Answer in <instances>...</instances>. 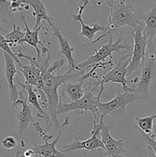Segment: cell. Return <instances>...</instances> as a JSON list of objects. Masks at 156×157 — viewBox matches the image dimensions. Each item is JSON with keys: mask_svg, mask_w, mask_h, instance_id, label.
Listing matches in <instances>:
<instances>
[{"mask_svg": "<svg viewBox=\"0 0 156 157\" xmlns=\"http://www.w3.org/2000/svg\"><path fill=\"white\" fill-rule=\"evenodd\" d=\"M14 13L9 0H0V23L10 24L14 19Z\"/></svg>", "mask_w": 156, "mask_h": 157, "instance_id": "cb8c5ba5", "label": "cell"}, {"mask_svg": "<svg viewBox=\"0 0 156 157\" xmlns=\"http://www.w3.org/2000/svg\"><path fill=\"white\" fill-rule=\"evenodd\" d=\"M104 90V86H99V91L96 96L94 95V90L90 87H87L88 92L85 93L82 98L74 102H70L68 104L63 103L60 101L59 104L57 108V116L63 113L75 111L76 113H82L83 112L90 111L93 115V121L99 119V111H98V104L100 101L101 95Z\"/></svg>", "mask_w": 156, "mask_h": 157, "instance_id": "277c9868", "label": "cell"}, {"mask_svg": "<svg viewBox=\"0 0 156 157\" xmlns=\"http://www.w3.org/2000/svg\"><path fill=\"white\" fill-rule=\"evenodd\" d=\"M22 2L24 4L31 6L34 10V12H32V15L35 17L36 21H35L33 30H35L39 27L40 25L42 23L41 21H46L50 26L53 25V24H52L53 18L48 16L45 6L41 0H22Z\"/></svg>", "mask_w": 156, "mask_h": 157, "instance_id": "d6986e66", "label": "cell"}, {"mask_svg": "<svg viewBox=\"0 0 156 157\" xmlns=\"http://www.w3.org/2000/svg\"><path fill=\"white\" fill-rule=\"evenodd\" d=\"M155 75V56L149 55L142 65L140 78L137 86L134 89V93L142 101H145L149 98L150 87Z\"/></svg>", "mask_w": 156, "mask_h": 157, "instance_id": "30bf717a", "label": "cell"}, {"mask_svg": "<svg viewBox=\"0 0 156 157\" xmlns=\"http://www.w3.org/2000/svg\"><path fill=\"white\" fill-rule=\"evenodd\" d=\"M18 145L16 139L12 136H9L4 138L1 142V146L6 150H13Z\"/></svg>", "mask_w": 156, "mask_h": 157, "instance_id": "4316f807", "label": "cell"}, {"mask_svg": "<svg viewBox=\"0 0 156 157\" xmlns=\"http://www.w3.org/2000/svg\"><path fill=\"white\" fill-rule=\"evenodd\" d=\"M110 10L109 16V29L106 33L101 35L92 41L94 44L99 42L102 38L106 37H112L113 34L119 28L129 26L132 29H136L140 25L139 12L136 10L128 0H116L110 2L109 0H103Z\"/></svg>", "mask_w": 156, "mask_h": 157, "instance_id": "7a4b0ae2", "label": "cell"}, {"mask_svg": "<svg viewBox=\"0 0 156 157\" xmlns=\"http://www.w3.org/2000/svg\"><path fill=\"white\" fill-rule=\"evenodd\" d=\"M109 1H110V2H113L116 1V0H109Z\"/></svg>", "mask_w": 156, "mask_h": 157, "instance_id": "d6a6232c", "label": "cell"}, {"mask_svg": "<svg viewBox=\"0 0 156 157\" xmlns=\"http://www.w3.org/2000/svg\"><path fill=\"white\" fill-rule=\"evenodd\" d=\"M154 3H155V4H156V0H154Z\"/></svg>", "mask_w": 156, "mask_h": 157, "instance_id": "e575fe53", "label": "cell"}, {"mask_svg": "<svg viewBox=\"0 0 156 157\" xmlns=\"http://www.w3.org/2000/svg\"><path fill=\"white\" fill-rule=\"evenodd\" d=\"M50 28L53 31V35L58 40V44L60 47L59 55H63L67 61V71L66 74H71L77 65V63L73 57V48L70 45L68 39L63 37L61 34V29L62 26H56L53 25Z\"/></svg>", "mask_w": 156, "mask_h": 157, "instance_id": "9a60e30c", "label": "cell"}, {"mask_svg": "<svg viewBox=\"0 0 156 157\" xmlns=\"http://www.w3.org/2000/svg\"><path fill=\"white\" fill-rule=\"evenodd\" d=\"M20 18H21V21H22L23 25H24V29H25V31H24V39H23V42L26 43L28 45L32 46V48L36 50L37 52V56H38V60H41V50L38 48V45L39 44H42L43 42H41L39 40V37H38V33H39L40 30L43 28L44 26V22L41 23L39 27L37 29L33 31H31L29 29L27 23V18H26L25 15L24 14H20Z\"/></svg>", "mask_w": 156, "mask_h": 157, "instance_id": "ac0fdd59", "label": "cell"}, {"mask_svg": "<svg viewBox=\"0 0 156 157\" xmlns=\"http://www.w3.org/2000/svg\"><path fill=\"white\" fill-rule=\"evenodd\" d=\"M8 32H8L7 30H6V29L3 28V26L1 24H0V35H4V36H5V35H6V34L8 33Z\"/></svg>", "mask_w": 156, "mask_h": 157, "instance_id": "f546056e", "label": "cell"}, {"mask_svg": "<svg viewBox=\"0 0 156 157\" xmlns=\"http://www.w3.org/2000/svg\"><path fill=\"white\" fill-rule=\"evenodd\" d=\"M33 155H35V154H34V152H33V150H32V149L31 148V149H28V150H25V151L23 153L22 156L23 157H32Z\"/></svg>", "mask_w": 156, "mask_h": 157, "instance_id": "83f0119b", "label": "cell"}, {"mask_svg": "<svg viewBox=\"0 0 156 157\" xmlns=\"http://www.w3.org/2000/svg\"><path fill=\"white\" fill-rule=\"evenodd\" d=\"M102 123H103V119H99V124H96V121H93V128L91 131V136L89 139L80 141V137L73 136L74 140L67 145L59 147L60 151L62 153H66V152L74 151V150H85L94 152L99 149L105 150L103 144L99 138Z\"/></svg>", "mask_w": 156, "mask_h": 157, "instance_id": "9c48e42d", "label": "cell"}, {"mask_svg": "<svg viewBox=\"0 0 156 157\" xmlns=\"http://www.w3.org/2000/svg\"><path fill=\"white\" fill-rule=\"evenodd\" d=\"M83 84L84 82L80 81L77 84H70V83H65L61 86L62 87V92L67 94L68 100L70 102H74L78 101L84 97L85 94L86 89H83Z\"/></svg>", "mask_w": 156, "mask_h": 157, "instance_id": "44dd1931", "label": "cell"}, {"mask_svg": "<svg viewBox=\"0 0 156 157\" xmlns=\"http://www.w3.org/2000/svg\"><path fill=\"white\" fill-rule=\"evenodd\" d=\"M106 157H125L123 154H111L106 155Z\"/></svg>", "mask_w": 156, "mask_h": 157, "instance_id": "4dcf8cb0", "label": "cell"}, {"mask_svg": "<svg viewBox=\"0 0 156 157\" xmlns=\"http://www.w3.org/2000/svg\"><path fill=\"white\" fill-rule=\"evenodd\" d=\"M100 135L101 141L105 147V156L111 154H123L125 153L122 140H115L110 134V127L104 123L102 124Z\"/></svg>", "mask_w": 156, "mask_h": 157, "instance_id": "2e32d148", "label": "cell"}, {"mask_svg": "<svg viewBox=\"0 0 156 157\" xmlns=\"http://www.w3.org/2000/svg\"><path fill=\"white\" fill-rule=\"evenodd\" d=\"M15 157H21V153H20L19 150H17Z\"/></svg>", "mask_w": 156, "mask_h": 157, "instance_id": "1f68e13d", "label": "cell"}, {"mask_svg": "<svg viewBox=\"0 0 156 157\" xmlns=\"http://www.w3.org/2000/svg\"><path fill=\"white\" fill-rule=\"evenodd\" d=\"M135 130H137L138 133L141 135L142 136V139L143 140V142L145 143L147 145V147H151V150L154 152V155L156 156V127H154V130H153V134L151 136L148 134H145V133H143L142 131H141L139 129L134 128Z\"/></svg>", "mask_w": 156, "mask_h": 157, "instance_id": "d4e9b609", "label": "cell"}, {"mask_svg": "<svg viewBox=\"0 0 156 157\" xmlns=\"http://www.w3.org/2000/svg\"><path fill=\"white\" fill-rule=\"evenodd\" d=\"M139 20L143 25V32L148 39V54L154 55V41H156V4L147 12H139Z\"/></svg>", "mask_w": 156, "mask_h": 157, "instance_id": "8fae6325", "label": "cell"}, {"mask_svg": "<svg viewBox=\"0 0 156 157\" xmlns=\"http://www.w3.org/2000/svg\"><path fill=\"white\" fill-rule=\"evenodd\" d=\"M0 48L2 49V52H5L7 54H9V55L15 60L16 64H19L20 63H21L19 60H18V57L15 55V53H14V52L11 50V47L9 46V42H8V41L6 40V38H5L4 35H0Z\"/></svg>", "mask_w": 156, "mask_h": 157, "instance_id": "484cf974", "label": "cell"}, {"mask_svg": "<svg viewBox=\"0 0 156 157\" xmlns=\"http://www.w3.org/2000/svg\"><path fill=\"white\" fill-rule=\"evenodd\" d=\"M89 3H90L89 2V0H86V2L83 5L78 4V7H79L78 14H76H76H70V16L73 18V20L75 21H79L80 23L81 31L80 32V35L86 37L89 41H91L92 42V41L95 40V35L98 32H103L104 33H106L108 31L109 25L102 26L97 24V23H94V24L91 25L84 24L82 18L83 12H84V10L85 9V8L87 7V6Z\"/></svg>", "mask_w": 156, "mask_h": 157, "instance_id": "5bb4252c", "label": "cell"}, {"mask_svg": "<svg viewBox=\"0 0 156 157\" xmlns=\"http://www.w3.org/2000/svg\"><path fill=\"white\" fill-rule=\"evenodd\" d=\"M147 150H148V157H156L151 147H147Z\"/></svg>", "mask_w": 156, "mask_h": 157, "instance_id": "f1b7e54d", "label": "cell"}, {"mask_svg": "<svg viewBox=\"0 0 156 157\" xmlns=\"http://www.w3.org/2000/svg\"><path fill=\"white\" fill-rule=\"evenodd\" d=\"M17 68L19 69L21 75L24 78V84L32 85L36 88L38 83L41 77V71L39 67H36L34 64L31 63L30 65H24L21 63L17 64Z\"/></svg>", "mask_w": 156, "mask_h": 157, "instance_id": "ffe728a7", "label": "cell"}, {"mask_svg": "<svg viewBox=\"0 0 156 157\" xmlns=\"http://www.w3.org/2000/svg\"><path fill=\"white\" fill-rule=\"evenodd\" d=\"M11 25L12 26V31L11 32H8L5 38L9 42V46L10 47H15L17 45L23 46L24 49L25 47L23 45L24 42H23V39L24 37V32H21V29L15 24V20L12 19V21L10 22Z\"/></svg>", "mask_w": 156, "mask_h": 157, "instance_id": "7402d4cb", "label": "cell"}, {"mask_svg": "<svg viewBox=\"0 0 156 157\" xmlns=\"http://www.w3.org/2000/svg\"><path fill=\"white\" fill-rule=\"evenodd\" d=\"M139 98L135 93L124 92L122 93V89H118L116 95L113 100L108 102L98 104L99 119H103L106 115H110L113 117H122L126 111L127 106L129 104L139 101Z\"/></svg>", "mask_w": 156, "mask_h": 157, "instance_id": "8992f818", "label": "cell"}, {"mask_svg": "<svg viewBox=\"0 0 156 157\" xmlns=\"http://www.w3.org/2000/svg\"><path fill=\"white\" fill-rule=\"evenodd\" d=\"M25 90L24 89L21 90L18 94V99L16 102L12 106L14 110H18V106L21 105V110L18 111L16 114L18 120V130L19 133H22L26 131L28 124L30 123H34V118L32 117V109L30 106L28 104V98L24 97V93Z\"/></svg>", "mask_w": 156, "mask_h": 157, "instance_id": "7c38bea8", "label": "cell"}, {"mask_svg": "<svg viewBox=\"0 0 156 157\" xmlns=\"http://www.w3.org/2000/svg\"><path fill=\"white\" fill-rule=\"evenodd\" d=\"M21 49L19 48L18 53L15 54L18 58H24L28 60L30 63L35 64L36 67H39L41 71V78H42L43 87L41 90L45 94L47 99V113L50 117L51 122H54L57 128L59 130L61 126L57 120V108L61 101V97L58 95V88L65 83H67L70 80L73 79L76 76L79 75L80 74L84 73V71L78 72V73H71L65 74V75H53V72L56 71H59L61 66L64 63V58H61L60 61H56L54 64L49 67V61L50 59V55L49 52L47 53V55L41 60H35L32 57L24 55L21 52Z\"/></svg>", "mask_w": 156, "mask_h": 157, "instance_id": "6da1fadb", "label": "cell"}, {"mask_svg": "<svg viewBox=\"0 0 156 157\" xmlns=\"http://www.w3.org/2000/svg\"><path fill=\"white\" fill-rule=\"evenodd\" d=\"M127 41L128 38H124L122 35L118 37L115 42L113 41V37H110V41L102 44L99 50L96 51L94 55L88 57L83 62L77 64L76 70H78L79 71H84L85 69L93 67L99 63L103 62L107 58H111L113 52L120 54L122 50H129L132 47L125 43Z\"/></svg>", "mask_w": 156, "mask_h": 157, "instance_id": "5b68a950", "label": "cell"}, {"mask_svg": "<svg viewBox=\"0 0 156 157\" xmlns=\"http://www.w3.org/2000/svg\"><path fill=\"white\" fill-rule=\"evenodd\" d=\"M133 37V51L132 52V58L128 67V75L134 72L142 67L146 58L149 55L148 54V39L143 32V25L141 22L136 29H132L131 32Z\"/></svg>", "mask_w": 156, "mask_h": 157, "instance_id": "52a82bcc", "label": "cell"}, {"mask_svg": "<svg viewBox=\"0 0 156 157\" xmlns=\"http://www.w3.org/2000/svg\"><path fill=\"white\" fill-rule=\"evenodd\" d=\"M81 2H86V0H81Z\"/></svg>", "mask_w": 156, "mask_h": 157, "instance_id": "836d02e7", "label": "cell"}, {"mask_svg": "<svg viewBox=\"0 0 156 157\" xmlns=\"http://www.w3.org/2000/svg\"><path fill=\"white\" fill-rule=\"evenodd\" d=\"M3 57L5 61V77L7 81L8 86H9V100L12 106L15 104L18 99V94L16 86L14 83V78L15 75L18 74L17 70L16 63L15 60L6 52H2Z\"/></svg>", "mask_w": 156, "mask_h": 157, "instance_id": "4fadbf2b", "label": "cell"}, {"mask_svg": "<svg viewBox=\"0 0 156 157\" xmlns=\"http://www.w3.org/2000/svg\"><path fill=\"white\" fill-rule=\"evenodd\" d=\"M156 119V114L150 115V116L145 117L142 118H136L135 124L133 125V128L139 129L141 131L151 136L153 134V130H154V122Z\"/></svg>", "mask_w": 156, "mask_h": 157, "instance_id": "603a6c76", "label": "cell"}, {"mask_svg": "<svg viewBox=\"0 0 156 157\" xmlns=\"http://www.w3.org/2000/svg\"><path fill=\"white\" fill-rule=\"evenodd\" d=\"M18 84L21 87V88L24 89L26 92L28 93V103L33 106L34 108L37 110V117L40 118H42L45 121L46 124H47V127L44 129L46 132L50 129V126H51V119L50 117L49 116L48 113L45 112L44 108L41 106V103H40L38 97L36 94V88L35 90V87L32 85H27V84H21L19 81L18 80Z\"/></svg>", "mask_w": 156, "mask_h": 157, "instance_id": "e0dca14e", "label": "cell"}, {"mask_svg": "<svg viewBox=\"0 0 156 157\" xmlns=\"http://www.w3.org/2000/svg\"><path fill=\"white\" fill-rule=\"evenodd\" d=\"M69 119L68 117H66L64 123L61 124V127L58 130V136H56L54 141L52 143H49L48 141L50 140L53 139V135H48L47 132L40 126V124L37 122L32 123L34 128L35 131L40 135L41 139L44 141V145H38V144H34L32 147V150L34 152V154L40 155L43 157H68L66 156L64 153L61 152L60 150H58L56 149V144H58V141L60 140V138L61 136V128L64 127L65 125H68Z\"/></svg>", "mask_w": 156, "mask_h": 157, "instance_id": "ba28073f", "label": "cell"}, {"mask_svg": "<svg viewBox=\"0 0 156 157\" xmlns=\"http://www.w3.org/2000/svg\"><path fill=\"white\" fill-rule=\"evenodd\" d=\"M119 55V57L116 60V64L113 68L110 69L108 71H106L102 75V79L96 81L97 84L96 83L92 87H90L92 89L96 90L98 86H104L105 84H111V83H118L122 85V90H123L124 92L134 93V89L130 88L128 86V84H130V81L125 78L128 75V67L132 58V52L120 53Z\"/></svg>", "mask_w": 156, "mask_h": 157, "instance_id": "3957f363", "label": "cell"}]
</instances>
